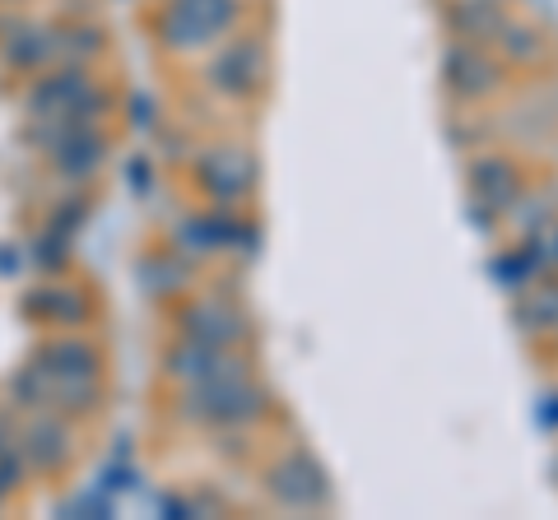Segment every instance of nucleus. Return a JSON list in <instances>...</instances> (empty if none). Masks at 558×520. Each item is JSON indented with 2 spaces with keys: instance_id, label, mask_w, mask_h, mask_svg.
<instances>
[{
  "instance_id": "obj_1",
  "label": "nucleus",
  "mask_w": 558,
  "mask_h": 520,
  "mask_svg": "<svg viewBox=\"0 0 558 520\" xmlns=\"http://www.w3.org/2000/svg\"><path fill=\"white\" fill-rule=\"evenodd\" d=\"M186 405H191V419L215 423V428H238L266 413V391L252 386L247 372H242V376H219V381H205V386H191Z\"/></svg>"
},
{
  "instance_id": "obj_2",
  "label": "nucleus",
  "mask_w": 558,
  "mask_h": 520,
  "mask_svg": "<svg viewBox=\"0 0 558 520\" xmlns=\"http://www.w3.org/2000/svg\"><path fill=\"white\" fill-rule=\"evenodd\" d=\"M260 79H266V47H260V38H233L209 61V84L229 98H247Z\"/></svg>"
},
{
  "instance_id": "obj_3",
  "label": "nucleus",
  "mask_w": 558,
  "mask_h": 520,
  "mask_svg": "<svg viewBox=\"0 0 558 520\" xmlns=\"http://www.w3.org/2000/svg\"><path fill=\"white\" fill-rule=\"evenodd\" d=\"M168 368H172V376H178V381H186V386H205V381H219V376H242V372H247V362L229 358L223 349H215V344L186 339V344L172 349Z\"/></svg>"
},
{
  "instance_id": "obj_4",
  "label": "nucleus",
  "mask_w": 558,
  "mask_h": 520,
  "mask_svg": "<svg viewBox=\"0 0 558 520\" xmlns=\"http://www.w3.org/2000/svg\"><path fill=\"white\" fill-rule=\"evenodd\" d=\"M270 493L284 502V507H317L326 502V483H322V470L312 465L303 450H293L270 470Z\"/></svg>"
},
{
  "instance_id": "obj_5",
  "label": "nucleus",
  "mask_w": 558,
  "mask_h": 520,
  "mask_svg": "<svg viewBox=\"0 0 558 520\" xmlns=\"http://www.w3.org/2000/svg\"><path fill=\"white\" fill-rule=\"evenodd\" d=\"M182 331H186V339L215 344V349H223V344H233V339L242 335V317H238L229 302L205 298V302H191V307L182 311Z\"/></svg>"
},
{
  "instance_id": "obj_6",
  "label": "nucleus",
  "mask_w": 558,
  "mask_h": 520,
  "mask_svg": "<svg viewBox=\"0 0 558 520\" xmlns=\"http://www.w3.org/2000/svg\"><path fill=\"white\" fill-rule=\"evenodd\" d=\"M201 177L215 186V196H242V190L252 186V163L242 159V153H209L201 163Z\"/></svg>"
},
{
  "instance_id": "obj_7",
  "label": "nucleus",
  "mask_w": 558,
  "mask_h": 520,
  "mask_svg": "<svg viewBox=\"0 0 558 520\" xmlns=\"http://www.w3.org/2000/svg\"><path fill=\"white\" fill-rule=\"evenodd\" d=\"M24 450L43 465V470H47V465H57V460H61V428H57V423H33Z\"/></svg>"
}]
</instances>
